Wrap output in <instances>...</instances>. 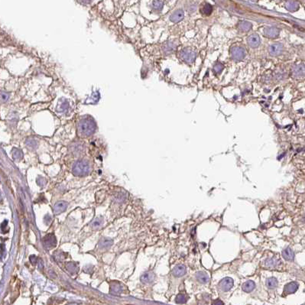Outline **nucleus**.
Wrapping results in <instances>:
<instances>
[{
	"label": "nucleus",
	"mask_w": 305,
	"mask_h": 305,
	"mask_svg": "<svg viewBox=\"0 0 305 305\" xmlns=\"http://www.w3.org/2000/svg\"><path fill=\"white\" fill-rule=\"evenodd\" d=\"M263 33L268 38H274L278 36L279 29L275 28V27H268V28H265L264 31H263Z\"/></svg>",
	"instance_id": "obj_8"
},
{
	"label": "nucleus",
	"mask_w": 305,
	"mask_h": 305,
	"mask_svg": "<svg viewBox=\"0 0 305 305\" xmlns=\"http://www.w3.org/2000/svg\"><path fill=\"white\" fill-rule=\"evenodd\" d=\"M112 243H113V241L110 240V239L102 238V240H100V241H99V247L100 249H108L111 246Z\"/></svg>",
	"instance_id": "obj_17"
},
{
	"label": "nucleus",
	"mask_w": 305,
	"mask_h": 305,
	"mask_svg": "<svg viewBox=\"0 0 305 305\" xmlns=\"http://www.w3.org/2000/svg\"><path fill=\"white\" fill-rule=\"evenodd\" d=\"M61 112H64L69 107V103L65 100L64 102H62V103L61 104Z\"/></svg>",
	"instance_id": "obj_32"
},
{
	"label": "nucleus",
	"mask_w": 305,
	"mask_h": 305,
	"mask_svg": "<svg viewBox=\"0 0 305 305\" xmlns=\"http://www.w3.org/2000/svg\"><path fill=\"white\" fill-rule=\"evenodd\" d=\"M25 144L31 149L37 148V146H38V143H37L36 140H35L34 139H31V138L27 139L26 142H25Z\"/></svg>",
	"instance_id": "obj_24"
},
{
	"label": "nucleus",
	"mask_w": 305,
	"mask_h": 305,
	"mask_svg": "<svg viewBox=\"0 0 305 305\" xmlns=\"http://www.w3.org/2000/svg\"><path fill=\"white\" fill-rule=\"evenodd\" d=\"M12 157H13L14 160L15 161H19L23 157V154H22V152L19 148H14L12 149Z\"/></svg>",
	"instance_id": "obj_22"
},
{
	"label": "nucleus",
	"mask_w": 305,
	"mask_h": 305,
	"mask_svg": "<svg viewBox=\"0 0 305 305\" xmlns=\"http://www.w3.org/2000/svg\"><path fill=\"white\" fill-rule=\"evenodd\" d=\"M175 50V45L173 43H168L164 47V51L165 53H171Z\"/></svg>",
	"instance_id": "obj_26"
},
{
	"label": "nucleus",
	"mask_w": 305,
	"mask_h": 305,
	"mask_svg": "<svg viewBox=\"0 0 305 305\" xmlns=\"http://www.w3.org/2000/svg\"><path fill=\"white\" fill-rule=\"evenodd\" d=\"M260 40L259 36L256 34H253L251 35L247 39V42H248L249 45L252 48H257L260 44Z\"/></svg>",
	"instance_id": "obj_9"
},
{
	"label": "nucleus",
	"mask_w": 305,
	"mask_h": 305,
	"mask_svg": "<svg viewBox=\"0 0 305 305\" xmlns=\"http://www.w3.org/2000/svg\"><path fill=\"white\" fill-rule=\"evenodd\" d=\"M186 273V267L184 265H178L173 269V274L175 277H182Z\"/></svg>",
	"instance_id": "obj_13"
},
{
	"label": "nucleus",
	"mask_w": 305,
	"mask_h": 305,
	"mask_svg": "<svg viewBox=\"0 0 305 305\" xmlns=\"http://www.w3.org/2000/svg\"><path fill=\"white\" fill-rule=\"evenodd\" d=\"M66 269H67L69 272L70 274H75L78 272L79 270V268H78L77 265L74 262H68L66 265Z\"/></svg>",
	"instance_id": "obj_19"
},
{
	"label": "nucleus",
	"mask_w": 305,
	"mask_h": 305,
	"mask_svg": "<svg viewBox=\"0 0 305 305\" xmlns=\"http://www.w3.org/2000/svg\"><path fill=\"white\" fill-rule=\"evenodd\" d=\"M253 27L252 24L250 22H247V21H242L239 23V28H240V31H244V32H247L249 31H250Z\"/></svg>",
	"instance_id": "obj_16"
},
{
	"label": "nucleus",
	"mask_w": 305,
	"mask_h": 305,
	"mask_svg": "<svg viewBox=\"0 0 305 305\" xmlns=\"http://www.w3.org/2000/svg\"><path fill=\"white\" fill-rule=\"evenodd\" d=\"M29 259H30V261H31L32 265H35V264H36V262H37V257H36V256H35V255H32V256H30Z\"/></svg>",
	"instance_id": "obj_34"
},
{
	"label": "nucleus",
	"mask_w": 305,
	"mask_h": 305,
	"mask_svg": "<svg viewBox=\"0 0 305 305\" xmlns=\"http://www.w3.org/2000/svg\"><path fill=\"white\" fill-rule=\"evenodd\" d=\"M293 74L295 77H302L305 75V65L304 64H298L294 67L293 70Z\"/></svg>",
	"instance_id": "obj_12"
},
{
	"label": "nucleus",
	"mask_w": 305,
	"mask_h": 305,
	"mask_svg": "<svg viewBox=\"0 0 305 305\" xmlns=\"http://www.w3.org/2000/svg\"><path fill=\"white\" fill-rule=\"evenodd\" d=\"M102 219L101 217H97V218H96L95 219H94V221H93V223H92V226H93V228H94V229H96V228H99V227H100L101 226H102Z\"/></svg>",
	"instance_id": "obj_28"
},
{
	"label": "nucleus",
	"mask_w": 305,
	"mask_h": 305,
	"mask_svg": "<svg viewBox=\"0 0 305 305\" xmlns=\"http://www.w3.org/2000/svg\"><path fill=\"white\" fill-rule=\"evenodd\" d=\"M219 285L221 290H224V291H227V290H230L233 286V280L231 278H224L219 282Z\"/></svg>",
	"instance_id": "obj_6"
},
{
	"label": "nucleus",
	"mask_w": 305,
	"mask_h": 305,
	"mask_svg": "<svg viewBox=\"0 0 305 305\" xmlns=\"http://www.w3.org/2000/svg\"><path fill=\"white\" fill-rule=\"evenodd\" d=\"M224 66L222 64L216 63V64H215L214 67H213V70H214V72H216V73H220V72L222 71L223 70H224Z\"/></svg>",
	"instance_id": "obj_29"
},
{
	"label": "nucleus",
	"mask_w": 305,
	"mask_h": 305,
	"mask_svg": "<svg viewBox=\"0 0 305 305\" xmlns=\"http://www.w3.org/2000/svg\"><path fill=\"white\" fill-rule=\"evenodd\" d=\"M43 244L46 249H51L55 246L57 244V240L54 234L49 233L46 235L43 239Z\"/></svg>",
	"instance_id": "obj_5"
},
{
	"label": "nucleus",
	"mask_w": 305,
	"mask_h": 305,
	"mask_svg": "<svg viewBox=\"0 0 305 305\" xmlns=\"http://www.w3.org/2000/svg\"><path fill=\"white\" fill-rule=\"evenodd\" d=\"M184 17V12L182 9H178L176 10L172 15L170 16V20L173 22H178L183 19Z\"/></svg>",
	"instance_id": "obj_10"
},
{
	"label": "nucleus",
	"mask_w": 305,
	"mask_h": 305,
	"mask_svg": "<svg viewBox=\"0 0 305 305\" xmlns=\"http://www.w3.org/2000/svg\"><path fill=\"white\" fill-rule=\"evenodd\" d=\"M9 99V94L2 91L1 92V100L2 102H6Z\"/></svg>",
	"instance_id": "obj_31"
},
{
	"label": "nucleus",
	"mask_w": 305,
	"mask_h": 305,
	"mask_svg": "<svg viewBox=\"0 0 305 305\" xmlns=\"http://www.w3.org/2000/svg\"><path fill=\"white\" fill-rule=\"evenodd\" d=\"M212 11H213V7H212L211 5L208 4V3H206V4H205L204 6H203V8H202V9H201L202 13L204 14V15H210V14H211V12H212Z\"/></svg>",
	"instance_id": "obj_23"
},
{
	"label": "nucleus",
	"mask_w": 305,
	"mask_h": 305,
	"mask_svg": "<svg viewBox=\"0 0 305 305\" xmlns=\"http://www.w3.org/2000/svg\"><path fill=\"white\" fill-rule=\"evenodd\" d=\"M67 208V203L65 201H59L55 203L54 206V212L56 214L62 213V212L65 211L66 209Z\"/></svg>",
	"instance_id": "obj_11"
},
{
	"label": "nucleus",
	"mask_w": 305,
	"mask_h": 305,
	"mask_svg": "<svg viewBox=\"0 0 305 305\" xmlns=\"http://www.w3.org/2000/svg\"><path fill=\"white\" fill-rule=\"evenodd\" d=\"M73 174L75 176H86L90 172V165L85 160H79L75 162L73 166Z\"/></svg>",
	"instance_id": "obj_2"
},
{
	"label": "nucleus",
	"mask_w": 305,
	"mask_h": 305,
	"mask_svg": "<svg viewBox=\"0 0 305 305\" xmlns=\"http://www.w3.org/2000/svg\"><path fill=\"white\" fill-rule=\"evenodd\" d=\"M266 284H267V286L269 287V288H275V287L277 286V285H278L277 279H276L275 278H273V277L269 278L267 280V282H266Z\"/></svg>",
	"instance_id": "obj_25"
},
{
	"label": "nucleus",
	"mask_w": 305,
	"mask_h": 305,
	"mask_svg": "<svg viewBox=\"0 0 305 305\" xmlns=\"http://www.w3.org/2000/svg\"><path fill=\"white\" fill-rule=\"evenodd\" d=\"M255 286H256V285H255L254 282H252V281H248V282H246L245 283L243 284V285H242V289H243L245 291L250 292L255 288Z\"/></svg>",
	"instance_id": "obj_21"
},
{
	"label": "nucleus",
	"mask_w": 305,
	"mask_h": 305,
	"mask_svg": "<svg viewBox=\"0 0 305 305\" xmlns=\"http://www.w3.org/2000/svg\"><path fill=\"white\" fill-rule=\"evenodd\" d=\"M231 57L235 61H241L245 57V51L241 47H234L231 49Z\"/></svg>",
	"instance_id": "obj_4"
},
{
	"label": "nucleus",
	"mask_w": 305,
	"mask_h": 305,
	"mask_svg": "<svg viewBox=\"0 0 305 305\" xmlns=\"http://www.w3.org/2000/svg\"><path fill=\"white\" fill-rule=\"evenodd\" d=\"M155 278V274L151 272H148L144 273L142 276H141V281L143 283H151L152 281Z\"/></svg>",
	"instance_id": "obj_15"
},
{
	"label": "nucleus",
	"mask_w": 305,
	"mask_h": 305,
	"mask_svg": "<svg viewBox=\"0 0 305 305\" xmlns=\"http://www.w3.org/2000/svg\"><path fill=\"white\" fill-rule=\"evenodd\" d=\"M282 48H283V45H282L281 43H275V44H273L269 47V54L272 56L279 55V54L282 53Z\"/></svg>",
	"instance_id": "obj_7"
},
{
	"label": "nucleus",
	"mask_w": 305,
	"mask_h": 305,
	"mask_svg": "<svg viewBox=\"0 0 305 305\" xmlns=\"http://www.w3.org/2000/svg\"><path fill=\"white\" fill-rule=\"evenodd\" d=\"M196 278H197V280L200 282V283H203L206 284L210 280V277L206 272H199L196 274Z\"/></svg>",
	"instance_id": "obj_14"
},
{
	"label": "nucleus",
	"mask_w": 305,
	"mask_h": 305,
	"mask_svg": "<svg viewBox=\"0 0 305 305\" xmlns=\"http://www.w3.org/2000/svg\"><path fill=\"white\" fill-rule=\"evenodd\" d=\"M152 7L155 10L160 11L163 8V2L162 1H154L152 2Z\"/></svg>",
	"instance_id": "obj_27"
},
{
	"label": "nucleus",
	"mask_w": 305,
	"mask_h": 305,
	"mask_svg": "<svg viewBox=\"0 0 305 305\" xmlns=\"http://www.w3.org/2000/svg\"><path fill=\"white\" fill-rule=\"evenodd\" d=\"M276 261L275 259H269L266 261V265L269 266H274L275 265Z\"/></svg>",
	"instance_id": "obj_33"
},
{
	"label": "nucleus",
	"mask_w": 305,
	"mask_h": 305,
	"mask_svg": "<svg viewBox=\"0 0 305 305\" xmlns=\"http://www.w3.org/2000/svg\"><path fill=\"white\" fill-rule=\"evenodd\" d=\"M285 7L290 12H295L299 8V5L295 1H288L285 3Z\"/></svg>",
	"instance_id": "obj_18"
},
{
	"label": "nucleus",
	"mask_w": 305,
	"mask_h": 305,
	"mask_svg": "<svg viewBox=\"0 0 305 305\" xmlns=\"http://www.w3.org/2000/svg\"><path fill=\"white\" fill-rule=\"evenodd\" d=\"M297 288H298V285H297L295 283H294V282H292V283L288 284V285H287L286 290H288V292H294L295 291Z\"/></svg>",
	"instance_id": "obj_30"
},
{
	"label": "nucleus",
	"mask_w": 305,
	"mask_h": 305,
	"mask_svg": "<svg viewBox=\"0 0 305 305\" xmlns=\"http://www.w3.org/2000/svg\"><path fill=\"white\" fill-rule=\"evenodd\" d=\"M180 57L186 63H191L196 58V53L190 49H184L180 53Z\"/></svg>",
	"instance_id": "obj_3"
},
{
	"label": "nucleus",
	"mask_w": 305,
	"mask_h": 305,
	"mask_svg": "<svg viewBox=\"0 0 305 305\" xmlns=\"http://www.w3.org/2000/svg\"><path fill=\"white\" fill-rule=\"evenodd\" d=\"M96 124L90 116H86L80 120L77 125L78 135L82 137H89L95 132Z\"/></svg>",
	"instance_id": "obj_1"
},
{
	"label": "nucleus",
	"mask_w": 305,
	"mask_h": 305,
	"mask_svg": "<svg viewBox=\"0 0 305 305\" xmlns=\"http://www.w3.org/2000/svg\"><path fill=\"white\" fill-rule=\"evenodd\" d=\"M282 256H283L285 259L289 260V261H290V260L293 259L295 255H294L293 251H292L290 248H286L283 252H282Z\"/></svg>",
	"instance_id": "obj_20"
}]
</instances>
